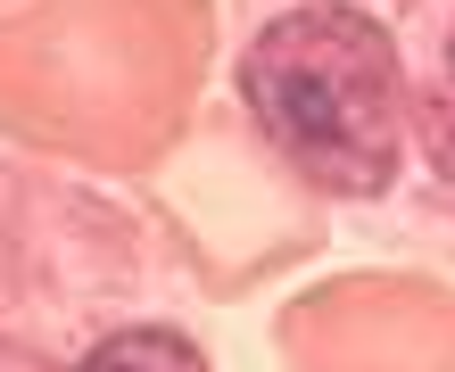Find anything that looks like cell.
<instances>
[{
    "label": "cell",
    "mask_w": 455,
    "mask_h": 372,
    "mask_svg": "<svg viewBox=\"0 0 455 372\" xmlns=\"http://www.w3.org/2000/svg\"><path fill=\"white\" fill-rule=\"evenodd\" d=\"M216 59V0H25L0 9V132L100 174H149Z\"/></svg>",
    "instance_id": "obj_3"
},
{
    "label": "cell",
    "mask_w": 455,
    "mask_h": 372,
    "mask_svg": "<svg viewBox=\"0 0 455 372\" xmlns=\"http://www.w3.org/2000/svg\"><path fill=\"white\" fill-rule=\"evenodd\" d=\"M290 372H455V289L414 273L323 281L282 314Z\"/></svg>",
    "instance_id": "obj_4"
},
{
    "label": "cell",
    "mask_w": 455,
    "mask_h": 372,
    "mask_svg": "<svg viewBox=\"0 0 455 372\" xmlns=\"http://www.w3.org/2000/svg\"><path fill=\"white\" fill-rule=\"evenodd\" d=\"M207 298L166 207L0 157V372H216Z\"/></svg>",
    "instance_id": "obj_2"
},
{
    "label": "cell",
    "mask_w": 455,
    "mask_h": 372,
    "mask_svg": "<svg viewBox=\"0 0 455 372\" xmlns=\"http://www.w3.org/2000/svg\"><path fill=\"white\" fill-rule=\"evenodd\" d=\"M232 108L299 199L455 232V0H232Z\"/></svg>",
    "instance_id": "obj_1"
}]
</instances>
